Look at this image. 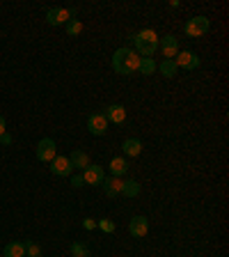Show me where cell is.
Masks as SVG:
<instances>
[{"instance_id":"1","label":"cell","mask_w":229,"mask_h":257,"mask_svg":"<svg viewBox=\"0 0 229 257\" xmlns=\"http://www.w3.org/2000/svg\"><path fill=\"white\" fill-rule=\"evenodd\" d=\"M138 67H140V55L135 53L133 48L122 46L115 51V55H112V69L117 71V74L133 76V74H138Z\"/></svg>"},{"instance_id":"2","label":"cell","mask_w":229,"mask_h":257,"mask_svg":"<svg viewBox=\"0 0 229 257\" xmlns=\"http://www.w3.org/2000/svg\"><path fill=\"white\" fill-rule=\"evenodd\" d=\"M133 44H135L133 51L140 55V58H151V55L158 51V35H156L151 28L140 30L133 35Z\"/></svg>"},{"instance_id":"3","label":"cell","mask_w":229,"mask_h":257,"mask_svg":"<svg viewBox=\"0 0 229 257\" xmlns=\"http://www.w3.org/2000/svg\"><path fill=\"white\" fill-rule=\"evenodd\" d=\"M183 30H186L188 37H202V35H206L211 30V19H206V16H192V19L186 21Z\"/></svg>"},{"instance_id":"4","label":"cell","mask_w":229,"mask_h":257,"mask_svg":"<svg viewBox=\"0 0 229 257\" xmlns=\"http://www.w3.org/2000/svg\"><path fill=\"white\" fill-rule=\"evenodd\" d=\"M174 64H176V69L195 71L199 64H202V60H199L197 53H192V51H179L174 58Z\"/></svg>"},{"instance_id":"5","label":"cell","mask_w":229,"mask_h":257,"mask_svg":"<svg viewBox=\"0 0 229 257\" xmlns=\"http://www.w3.org/2000/svg\"><path fill=\"white\" fill-rule=\"evenodd\" d=\"M58 156V145L53 138H42L37 145V159L44 163H51V161Z\"/></svg>"},{"instance_id":"6","label":"cell","mask_w":229,"mask_h":257,"mask_svg":"<svg viewBox=\"0 0 229 257\" xmlns=\"http://www.w3.org/2000/svg\"><path fill=\"white\" fill-rule=\"evenodd\" d=\"M87 131L92 136H106L108 131V119L103 112H92L90 119H87Z\"/></svg>"},{"instance_id":"7","label":"cell","mask_w":229,"mask_h":257,"mask_svg":"<svg viewBox=\"0 0 229 257\" xmlns=\"http://www.w3.org/2000/svg\"><path fill=\"white\" fill-rule=\"evenodd\" d=\"M158 48L160 53L165 55V60H174L179 53V42H176L174 35H165V37H158Z\"/></svg>"},{"instance_id":"8","label":"cell","mask_w":229,"mask_h":257,"mask_svg":"<svg viewBox=\"0 0 229 257\" xmlns=\"http://www.w3.org/2000/svg\"><path fill=\"white\" fill-rule=\"evenodd\" d=\"M83 179H85L87 186H101L103 179H106V170H103L101 166H87L85 170H83Z\"/></svg>"},{"instance_id":"9","label":"cell","mask_w":229,"mask_h":257,"mask_svg":"<svg viewBox=\"0 0 229 257\" xmlns=\"http://www.w3.org/2000/svg\"><path fill=\"white\" fill-rule=\"evenodd\" d=\"M76 14V10H58V7H53V10L46 12V21L51 23V26H67V21H71Z\"/></svg>"},{"instance_id":"10","label":"cell","mask_w":229,"mask_h":257,"mask_svg":"<svg viewBox=\"0 0 229 257\" xmlns=\"http://www.w3.org/2000/svg\"><path fill=\"white\" fill-rule=\"evenodd\" d=\"M71 170H74V166H71L69 156H55L53 161H51V172L58 177H69Z\"/></svg>"},{"instance_id":"11","label":"cell","mask_w":229,"mask_h":257,"mask_svg":"<svg viewBox=\"0 0 229 257\" xmlns=\"http://www.w3.org/2000/svg\"><path fill=\"white\" fill-rule=\"evenodd\" d=\"M128 232H131L135 239H142V236H147V232H149V220L144 218V216H133L131 223H128Z\"/></svg>"},{"instance_id":"12","label":"cell","mask_w":229,"mask_h":257,"mask_svg":"<svg viewBox=\"0 0 229 257\" xmlns=\"http://www.w3.org/2000/svg\"><path fill=\"white\" fill-rule=\"evenodd\" d=\"M103 115H106L108 124H124V119H126V108H124L122 103H110Z\"/></svg>"},{"instance_id":"13","label":"cell","mask_w":229,"mask_h":257,"mask_svg":"<svg viewBox=\"0 0 229 257\" xmlns=\"http://www.w3.org/2000/svg\"><path fill=\"white\" fill-rule=\"evenodd\" d=\"M122 182L124 179H119V177H106V179H103L101 186L108 198H117L119 193H122Z\"/></svg>"},{"instance_id":"14","label":"cell","mask_w":229,"mask_h":257,"mask_svg":"<svg viewBox=\"0 0 229 257\" xmlns=\"http://www.w3.org/2000/svg\"><path fill=\"white\" fill-rule=\"evenodd\" d=\"M122 150H124V156H131V159H135V156L142 154V140L138 138H126L122 145Z\"/></svg>"},{"instance_id":"15","label":"cell","mask_w":229,"mask_h":257,"mask_svg":"<svg viewBox=\"0 0 229 257\" xmlns=\"http://www.w3.org/2000/svg\"><path fill=\"white\" fill-rule=\"evenodd\" d=\"M110 175L112 177H119V179H122L124 175H126L128 172V163H126V159H124V156H115V159L110 161Z\"/></svg>"},{"instance_id":"16","label":"cell","mask_w":229,"mask_h":257,"mask_svg":"<svg viewBox=\"0 0 229 257\" xmlns=\"http://www.w3.org/2000/svg\"><path fill=\"white\" fill-rule=\"evenodd\" d=\"M69 161H71V166L74 168H80V170H85L87 166H90V156L85 154L83 150H74L69 154Z\"/></svg>"},{"instance_id":"17","label":"cell","mask_w":229,"mask_h":257,"mask_svg":"<svg viewBox=\"0 0 229 257\" xmlns=\"http://www.w3.org/2000/svg\"><path fill=\"white\" fill-rule=\"evenodd\" d=\"M156 71H160V74L165 76V78H174L176 76V64H174V60H163L160 64H156Z\"/></svg>"},{"instance_id":"18","label":"cell","mask_w":229,"mask_h":257,"mask_svg":"<svg viewBox=\"0 0 229 257\" xmlns=\"http://www.w3.org/2000/svg\"><path fill=\"white\" fill-rule=\"evenodd\" d=\"M5 257H26V246L21 241H12L5 246Z\"/></svg>"},{"instance_id":"19","label":"cell","mask_w":229,"mask_h":257,"mask_svg":"<svg viewBox=\"0 0 229 257\" xmlns=\"http://www.w3.org/2000/svg\"><path fill=\"white\" fill-rule=\"evenodd\" d=\"M122 193L126 195V198H138L140 195V184L135 182V179H126V182H122Z\"/></svg>"},{"instance_id":"20","label":"cell","mask_w":229,"mask_h":257,"mask_svg":"<svg viewBox=\"0 0 229 257\" xmlns=\"http://www.w3.org/2000/svg\"><path fill=\"white\" fill-rule=\"evenodd\" d=\"M138 74H142V76H151V74H156V62H154V58H140Z\"/></svg>"},{"instance_id":"21","label":"cell","mask_w":229,"mask_h":257,"mask_svg":"<svg viewBox=\"0 0 229 257\" xmlns=\"http://www.w3.org/2000/svg\"><path fill=\"white\" fill-rule=\"evenodd\" d=\"M71 257H90V248L80 241H74L71 243Z\"/></svg>"},{"instance_id":"22","label":"cell","mask_w":229,"mask_h":257,"mask_svg":"<svg viewBox=\"0 0 229 257\" xmlns=\"http://www.w3.org/2000/svg\"><path fill=\"white\" fill-rule=\"evenodd\" d=\"M80 32H83V23H80L78 19H71V21H67V35H69V37H78Z\"/></svg>"},{"instance_id":"23","label":"cell","mask_w":229,"mask_h":257,"mask_svg":"<svg viewBox=\"0 0 229 257\" xmlns=\"http://www.w3.org/2000/svg\"><path fill=\"white\" fill-rule=\"evenodd\" d=\"M23 246H26V257H39L42 255V248H39V243H35V241H23Z\"/></svg>"},{"instance_id":"24","label":"cell","mask_w":229,"mask_h":257,"mask_svg":"<svg viewBox=\"0 0 229 257\" xmlns=\"http://www.w3.org/2000/svg\"><path fill=\"white\" fill-rule=\"evenodd\" d=\"M96 227H99V230H103V232H108V234H112V232L117 230L115 220H110V218H101L99 223H96Z\"/></svg>"},{"instance_id":"25","label":"cell","mask_w":229,"mask_h":257,"mask_svg":"<svg viewBox=\"0 0 229 257\" xmlns=\"http://www.w3.org/2000/svg\"><path fill=\"white\" fill-rule=\"evenodd\" d=\"M71 186H76V188L85 186V179H83V175H74V177H71Z\"/></svg>"},{"instance_id":"26","label":"cell","mask_w":229,"mask_h":257,"mask_svg":"<svg viewBox=\"0 0 229 257\" xmlns=\"http://www.w3.org/2000/svg\"><path fill=\"white\" fill-rule=\"evenodd\" d=\"M94 227H96V220H92V218L83 220V230H94Z\"/></svg>"},{"instance_id":"27","label":"cell","mask_w":229,"mask_h":257,"mask_svg":"<svg viewBox=\"0 0 229 257\" xmlns=\"http://www.w3.org/2000/svg\"><path fill=\"white\" fill-rule=\"evenodd\" d=\"M12 140H14V138H12V136L7 134V131H5L3 136H0V145H12Z\"/></svg>"},{"instance_id":"28","label":"cell","mask_w":229,"mask_h":257,"mask_svg":"<svg viewBox=\"0 0 229 257\" xmlns=\"http://www.w3.org/2000/svg\"><path fill=\"white\" fill-rule=\"evenodd\" d=\"M5 126H7V122H5V117H3V115H0V136L5 134Z\"/></svg>"}]
</instances>
